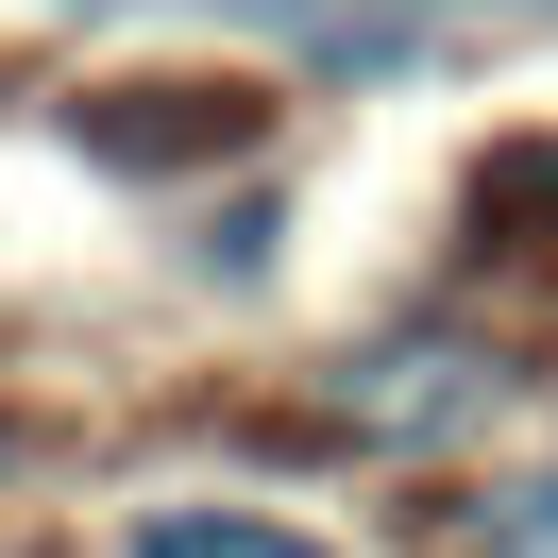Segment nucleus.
Listing matches in <instances>:
<instances>
[{
	"label": "nucleus",
	"mask_w": 558,
	"mask_h": 558,
	"mask_svg": "<svg viewBox=\"0 0 558 558\" xmlns=\"http://www.w3.org/2000/svg\"><path fill=\"white\" fill-rule=\"evenodd\" d=\"M490 389H508L490 355H457V339H389V355H355V373H339V423H355V440H457Z\"/></svg>",
	"instance_id": "f257e3e1"
},
{
	"label": "nucleus",
	"mask_w": 558,
	"mask_h": 558,
	"mask_svg": "<svg viewBox=\"0 0 558 558\" xmlns=\"http://www.w3.org/2000/svg\"><path fill=\"white\" fill-rule=\"evenodd\" d=\"M136 558H322V542H305V524H271V508H153Z\"/></svg>",
	"instance_id": "f03ea898"
},
{
	"label": "nucleus",
	"mask_w": 558,
	"mask_h": 558,
	"mask_svg": "<svg viewBox=\"0 0 558 558\" xmlns=\"http://www.w3.org/2000/svg\"><path fill=\"white\" fill-rule=\"evenodd\" d=\"M474 558H558V474H508V490H474Z\"/></svg>",
	"instance_id": "7ed1b4c3"
}]
</instances>
